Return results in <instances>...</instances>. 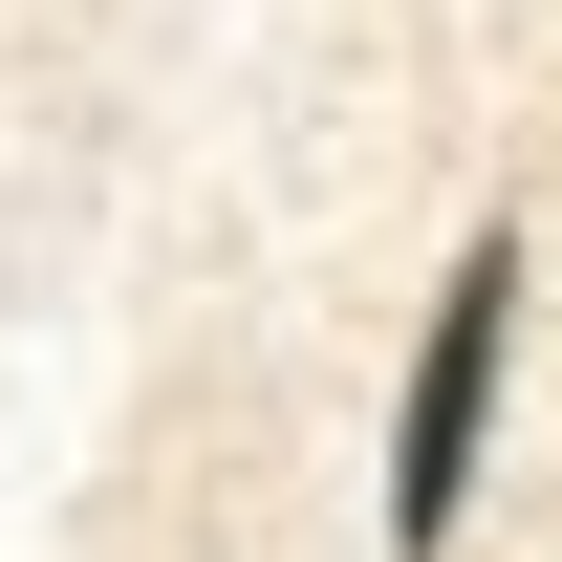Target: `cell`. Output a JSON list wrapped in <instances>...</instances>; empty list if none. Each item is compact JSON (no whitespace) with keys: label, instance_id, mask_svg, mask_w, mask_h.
<instances>
[{"label":"cell","instance_id":"cell-1","mask_svg":"<svg viewBox=\"0 0 562 562\" xmlns=\"http://www.w3.org/2000/svg\"><path fill=\"white\" fill-rule=\"evenodd\" d=\"M497 390H519V238H476V260L432 281L412 325V390H390V562H432L454 519H476V454H497Z\"/></svg>","mask_w":562,"mask_h":562}]
</instances>
